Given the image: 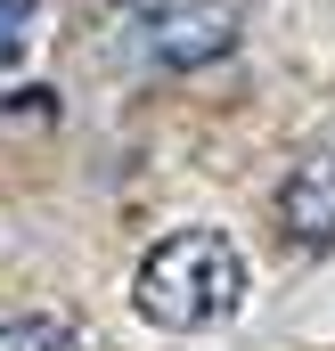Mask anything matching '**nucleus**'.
Masks as SVG:
<instances>
[{"mask_svg": "<svg viewBox=\"0 0 335 351\" xmlns=\"http://www.w3.org/2000/svg\"><path fill=\"white\" fill-rule=\"evenodd\" d=\"M0 351H90L66 319H49V311H33V319H8L0 327Z\"/></svg>", "mask_w": 335, "mask_h": 351, "instance_id": "4", "label": "nucleus"}, {"mask_svg": "<svg viewBox=\"0 0 335 351\" xmlns=\"http://www.w3.org/2000/svg\"><path fill=\"white\" fill-rule=\"evenodd\" d=\"M278 221H286V237H303V245H327L335 237V156L294 164V180L278 188Z\"/></svg>", "mask_w": 335, "mask_h": 351, "instance_id": "3", "label": "nucleus"}, {"mask_svg": "<svg viewBox=\"0 0 335 351\" xmlns=\"http://www.w3.org/2000/svg\"><path fill=\"white\" fill-rule=\"evenodd\" d=\"M131 302H139V319H156L172 335L221 327V319L246 302V262H238V245H229L221 229H172L164 245L139 262Z\"/></svg>", "mask_w": 335, "mask_h": 351, "instance_id": "1", "label": "nucleus"}, {"mask_svg": "<svg viewBox=\"0 0 335 351\" xmlns=\"http://www.w3.org/2000/svg\"><path fill=\"white\" fill-rule=\"evenodd\" d=\"M238 0H164L156 8V58H164L172 74H188V66H221L229 49H238Z\"/></svg>", "mask_w": 335, "mask_h": 351, "instance_id": "2", "label": "nucleus"}, {"mask_svg": "<svg viewBox=\"0 0 335 351\" xmlns=\"http://www.w3.org/2000/svg\"><path fill=\"white\" fill-rule=\"evenodd\" d=\"M25 33H33V0H0V66L25 49Z\"/></svg>", "mask_w": 335, "mask_h": 351, "instance_id": "5", "label": "nucleus"}]
</instances>
